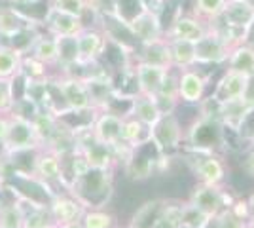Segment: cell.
Segmentation results:
<instances>
[{"instance_id": "obj_1", "label": "cell", "mask_w": 254, "mask_h": 228, "mask_svg": "<svg viewBox=\"0 0 254 228\" xmlns=\"http://www.w3.org/2000/svg\"><path fill=\"white\" fill-rule=\"evenodd\" d=\"M197 109V118L184 133V147L190 152H216L226 143V128L218 118V107L212 112H207L199 105Z\"/></svg>"}, {"instance_id": "obj_2", "label": "cell", "mask_w": 254, "mask_h": 228, "mask_svg": "<svg viewBox=\"0 0 254 228\" xmlns=\"http://www.w3.org/2000/svg\"><path fill=\"white\" fill-rule=\"evenodd\" d=\"M68 192L76 196L85 209L106 207L114 194V169L89 167L70 185Z\"/></svg>"}, {"instance_id": "obj_3", "label": "cell", "mask_w": 254, "mask_h": 228, "mask_svg": "<svg viewBox=\"0 0 254 228\" xmlns=\"http://www.w3.org/2000/svg\"><path fill=\"white\" fill-rule=\"evenodd\" d=\"M4 149L6 154H17V152H29L40 149V141L34 130L32 120L23 118L19 114H8V131L4 137Z\"/></svg>"}, {"instance_id": "obj_4", "label": "cell", "mask_w": 254, "mask_h": 228, "mask_svg": "<svg viewBox=\"0 0 254 228\" xmlns=\"http://www.w3.org/2000/svg\"><path fill=\"white\" fill-rule=\"evenodd\" d=\"M188 163L197 183L224 186L228 177V167L224 158L216 152H191V160H188Z\"/></svg>"}, {"instance_id": "obj_5", "label": "cell", "mask_w": 254, "mask_h": 228, "mask_svg": "<svg viewBox=\"0 0 254 228\" xmlns=\"http://www.w3.org/2000/svg\"><path fill=\"white\" fill-rule=\"evenodd\" d=\"M184 133L186 128L180 124L177 114H165L152 126V145L158 149L159 154L169 156L171 152L184 147Z\"/></svg>"}, {"instance_id": "obj_6", "label": "cell", "mask_w": 254, "mask_h": 228, "mask_svg": "<svg viewBox=\"0 0 254 228\" xmlns=\"http://www.w3.org/2000/svg\"><path fill=\"white\" fill-rule=\"evenodd\" d=\"M89 131L99 143H103L110 149H116L118 145H122L124 114L112 109H95L91 124H89Z\"/></svg>"}, {"instance_id": "obj_7", "label": "cell", "mask_w": 254, "mask_h": 228, "mask_svg": "<svg viewBox=\"0 0 254 228\" xmlns=\"http://www.w3.org/2000/svg\"><path fill=\"white\" fill-rule=\"evenodd\" d=\"M211 73H203L201 65L179 71V99L180 105L197 107L205 99Z\"/></svg>"}, {"instance_id": "obj_8", "label": "cell", "mask_w": 254, "mask_h": 228, "mask_svg": "<svg viewBox=\"0 0 254 228\" xmlns=\"http://www.w3.org/2000/svg\"><path fill=\"white\" fill-rule=\"evenodd\" d=\"M55 84L63 95V101L68 112H91V110H95L84 78L74 75H61L55 76Z\"/></svg>"}, {"instance_id": "obj_9", "label": "cell", "mask_w": 254, "mask_h": 228, "mask_svg": "<svg viewBox=\"0 0 254 228\" xmlns=\"http://www.w3.org/2000/svg\"><path fill=\"white\" fill-rule=\"evenodd\" d=\"M232 44L224 38L218 31L209 25V31L201 40L195 42V61L201 67H220L226 65Z\"/></svg>"}, {"instance_id": "obj_10", "label": "cell", "mask_w": 254, "mask_h": 228, "mask_svg": "<svg viewBox=\"0 0 254 228\" xmlns=\"http://www.w3.org/2000/svg\"><path fill=\"white\" fill-rule=\"evenodd\" d=\"M188 202L199 211H203L209 219L216 217L224 207H230L233 204V200H230L228 194L224 192V186L203 185V183H197L193 186Z\"/></svg>"}, {"instance_id": "obj_11", "label": "cell", "mask_w": 254, "mask_h": 228, "mask_svg": "<svg viewBox=\"0 0 254 228\" xmlns=\"http://www.w3.org/2000/svg\"><path fill=\"white\" fill-rule=\"evenodd\" d=\"M209 31V23L203 21L201 17L193 13H182L177 11V15L171 19V25L165 29L167 38H177V40H188V42H197Z\"/></svg>"}, {"instance_id": "obj_12", "label": "cell", "mask_w": 254, "mask_h": 228, "mask_svg": "<svg viewBox=\"0 0 254 228\" xmlns=\"http://www.w3.org/2000/svg\"><path fill=\"white\" fill-rule=\"evenodd\" d=\"M48 209L52 213L55 225H63V223H72V221H80L84 215L85 207L84 204L72 196L68 190L64 192H55L48 202Z\"/></svg>"}, {"instance_id": "obj_13", "label": "cell", "mask_w": 254, "mask_h": 228, "mask_svg": "<svg viewBox=\"0 0 254 228\" xmlns=\"http://www.w3.org/2000/svg\"><path fill=\"white\" fill-rule=\"evenodd\" d=\"M32 175L46 186H61V156L55 151H52V149L40 147L36 151V158H34V165H32Z\"/></svg>"}, {"instance_id": "obj_14", "label": "cell", "mask_w": 254, "mask_h": 228, "mask_svg": "<svg viewBox=\"0 0 254 228\" xmlns=\"http://www.w3.org/2000/svg\"><path fill=\"white\" fill-rule=\"evenodd\" d=\"M42 25L46 27V33L52 36H74L85 27L82 17H76L70 13H64L55 8H46Z\"/></svg>"}, {"instance_id": "obj_15", "label": "cell", "mask_w": 254, "mask_h": 228, "mask_svg": "<svg viewBox=\"0 0 254 228\" xmlns=\"http://www.w3.org/2000/svg\"><path fill=\"white\" fill-rule=\"evenodd\" d=\"M78 48H80V63L99 61L106 50V36L99 25L84 27L78 33Z\"/></svg>"}, {"instance_id": "obj_16", "label": "cell", "mask_w": 254, "mask_h": 228, "mask_svg": "<svg viewBox=\"0 0 254 228\" xmlns=\"http://www.w3.org/2000/svg\"><path fill=\"white\" fill-rule=\"evenodd\" d=\"M247 86H249V75L237 73V71H232V69H226L222 76L218 78L214 89H212L211 97L214 101H218V103L228 101V99L245 97Z\"/></svg>"}, {"instance_id": "obj_17", "label": "cell", "mask_w": 254, "mask_h": 228, "mask_svg": "<svg viewBox=\"0 0 254 228\" xmlns=\"http://www.w3.org/2000/svg\"><path fill=\"white\" fill-rule=\"evenodd\" d=\"M36 25H42V23L31 17L29 13H25L17 6L0 8V38H6V42L17 33H21L29 27H36Z\"/></svg>"}, {"instance_id": "obj_18", "label": "cell", "mask_w": 254, "mask_h": 228, "mask_svg": "<svg viewBox=\"0 0 254 228\" xmlns=\"http://www.w3.org/2000/svg\"><path fill=\"white\" fill-rule=\"evenodd\" d=\"M131 69H133V78H135V91L144 93V95H154L167 73V69L144 63V61H137L135 65H131Z\"/></svg>"}, {"instance_id": "obj_19", "label": "cell", "mask_w": 254, "mask_h": 228, "mask_svg": "<svg viewBox=\"0 0 254 228\" xmlns=\"http://www.w3.org/2000/svg\"><path fill=\"white\" fill-rule=\"evenodd\" d=\"M129 25L140 44L154 42L165 36V27L161 23V17L150 10H142Z\"/></svg>"}, {"instance_id": "obj_20", "label": "cell", "mask_w": 254, "mask_h": 228, "mask_svg": "<svg viewBox=\"0 0 254 228\" xmlns=\"http://www.w3.org/2000/svg\"><path fill=\"white\" fill-rule=\"evenodd\" d=\"M137 61H144V63H152V65L163 67V69H173V61H171V50L167 36L154 40L148 44H140L137 50Z\"/></svg>"}, {"instance_id": "obj_21", "label": "cell", "mask_w": 254, "mask_h": 228, "mask_svg": "<svg viewBox=\"0 0 254 228\" xmlns=\"http://www.w3.org/2000/svg\"><path fill=\"white\" fill-rule=\"evenodd\" d=\"M126 116H135L138 122H142L144 126L152 128V126L161 118V112H159L158 105H156V101H154V95L133 93L131 105H129V110H127Z\"/></svg>"}, {"instance_id": "obj_22", "label": "cell", "mask_w": 254, "mask_h": 228, "mask_svg": "<svg viewBox=\"0 0 254 228\" xmlns=\"http://www.w3.org/2000/svg\"><path fill=\"white\" fill-rule=\"evenodd\" d=\"M249 107L251 105L245 101V97L228 99V101L218 103V118H220L224 128L235 133L237 128H239V124H241V120H243L245 112L249 110Z\"/></svg>"}, {"instance_id": "obj_23", "label": "cell", "mask_w": 254, "mask_h": 228, "mask_svg": "<svg viewBox=\"0 0 254 228\" xmlns=\"http://www.w3.org/2000/svg\"><path fill=\"white\" fill-rule=\"evenodd\" d=\"M55 40H57V65H55V69H61V75H63L80 63L78 34H74V36H55Z\"/></svg>"}, {"instance_id": "obj_24", "label": "cell", "mask_w": 254, "mask_h": 228, "mask_svg": "<svg viewBox=\"0 0 254 228\" xmlns=\"http://www.w3.org/2000/svg\"><path fill=\"white\" fill-rule=\"evenodd\" d=\"M152 141V128L138 122L135 116H124V131H122V143L129 149H138L142 145Z\"/></svg>"}, {"instance_id": "obj_25", "label": "cell", "mask_w": 254, "mask_h": 228, "mask_svg": "<svg viewBox=\"0 0 254 228\" xmlns=\"http://www.w3.org/2000/svg\"><path fill=\"white\" fill-rule=\"evenodd\" d=\"M167 40H169L173 69L184 71V69L197 65V61H195V44L188 42V40H177V38H167Z\"/></svg>"}, {"instance_id": "obj_26", "label": "cell", "mask_w": 254, "mask_h": 228, "mask_svg": "<svg viewBox=\"0 0 254 228\" xmlns=\"http://www.w3.org/2000/svg\"><path fill=\"white\" fill-rule=\"evenodd\" d=\"M226 69H232L243 75H254V50L247 44H235L230 50L228 61H226Z\"/></svg>"}, {"instance_id": "obj_27", "label": "cell", "mask_w": 254, "mask_h": 228, "mask_svg": "<svg viewBox=\"0 0 254 228\" xmlns=\"http://www.w3.org/2000/svg\"><path fill=\"white\" fill-rule=\"evenodd\" d=\"M163 206H165V200H163V198H154V200L144 202V204L133 213L131 223H129L127 227L129 228H152L154 221H156L158 215L161 213Z\"/></svg>"}, {"instance_id": "obj_28", "label": "cell", "mask_w": 254, "mask_h": 228, "mask_svg": "<svg viewBox=\"0 0 254 228\" xmlns=\"http://www.w3.org/2000/svg\"><path fill=\"white\" fill-rule=\"evenodd\" d=\"M23 55L15 52L10 44H0V78L13 80L21 75Z\"/></svg>"}, {"instance_id": "obj_29", "label": "cell", "mask_w": 254, "mask_h": 228, "mask_svg": "<svg viewBox=\"0 0 254 228\" xmlns=\"http://www.w3.org/2000/svg\"><path fill=\"white\" fill-rule=\"evenodd\" d=\"M29 55H32L34 59H38L46 67L55 69V65H57V40H55V36L48 33L40 34Z\"/></svg>"}, {"instance_id": "obj_30", "label": "cell", "mask_w": 254, "mask_h": 228, "mask_svg": "<svg viewBox=\"0 0 254 228\" xmlns=\"http://www.w3.org/2000/svg\"><path fill=\"white\" fill-rule=\"evenodd\" d=\"M84 228H118L116 215L110 213L105 207H91L85 209L80 219Z\"/></svg>"}, {"instance_id": "obj_31", "label": "cell", "mask_w": 254, "mask_h": 228, "mask_svg": "<svg viewBox=\"0 0 254 228\" xmlns=\"http://www.w3.org/2000/svg\"><path fill=\"white\" fill-rule=\"evenodd\" d=\"M180 200H165L158 219L154 221L152 228H182L180 223Z\"/></svg>"}, {"instance_id": "obj_32", "label": "cell", "mask_w": 254, "mask_h": 228, "mask_svg": "<svg viewBox=\"0 0 254 228\" xmlns=\"http://www.w3.org/2000/svg\"><path fill=\"white\" fill-rule=\"evenodd\" d=\"M0 228H23V209L15 194L11 202H4L0 207Z\"/></svg>"}, {"instance_id": "obj_33", "label": "cell", "mask_w": 254, "mask_h": 228, "mask_svg": "<svg viewBox=\"0 0 254 228\" xmlns=\"http://www.w3.org/2000/svg\"><path fill=\"white\" fill-rule=\"evenodd\" d=\"M211 219L207 217L203 211H199L195 206H191L190 202H182L180 204V223L182 228H205Z\"/></svg>"}, {"instance_id": "obj_34", "label": "cell", "mask_w": 254, "mask_h": 228, "mask_svg": "<svg viewBox=\"0 0 254 228\" xmlns=\"http://www.w3.org/2000/svg\"><path fill=\"white\" fill-rule=\"evenodd\" d=\"M228 0H193V10L191 13L201 17L203 21H212L222 13L224 6Z\"/></svg>"}, {"instance_id": "obj_35", "label": "cell", "mask_w": 254, "mask_h": 228, "mask_svg": "<svg viewBox=\"0 0 254 228\" xmlns=\"http://www.w3.org/2000/svg\"><path fill=\"white\" fill-rule=\"evenodd\" d=\"M48 6L59 11H64V13L76 15V17H82V19L85 17L87 10L91 8L89 6V0H50Z\"/></svg>"}, {"instance_id": "obj_36", "label": "cell", "mask_w": 254, "mask_h": 228, "mask_svg": "<svg viewBox=\"0 0 254 228\" xmlns=\"http://www.w3.org/2000/svg\"><path fill=\"white\" fill-rule=\"evenodd\" d=\"M15 103V87L13 80L0 78V114H10Z\"/></svg>"}, {"instance_id": "obj_37", "label": "cell", "mask_w": 254, "mask_h": 228, "mask_svg": "<svg viewBox=\"0 0 254 228\" xmlns=\"http://www.w3.org/2000/svg\"><path fill=\"white\" fill-rule=\"evenodd\" d=\"M142 10H144L142 0H116V8H114V11L127 23L133 21Z\"/></svg>"}, {"instance_id": "obj_38", "label": "cell", "mask_w": 254, "mask_h": 228, "mask_svg": "<svg viewBox=\"0 0 254 228\" xmlns=\"http://www.w3.org/2000/svg\"><path fill=\"white\" fill-rule=\"evenodd\" d=\"M235 135L239 137L241 143H247V147L254 141V107H249V110L245 112V116L241 120L237 131H235Z\"/></svg>"}, {"instance_id": "obj_39", "label": "cell", "mask_w": 254, "mask_h": 228, "mask_svg": "<svg viewBox=\"0 0 254 228\" xmlns=\"http://www.w3.org/2000/svg\"><path fill=\"white\" fill-rule=\"evenodd\" d=\"M156 93L179 99V71H177V69H169V71L165 73L163 80H161V86H159V89Z\"/></svg>"}, {"instance_id": "obj_40", "label": "cell", "mask_w": 254, "mask_h": 228, "mask_svg": "<svg viewBox=\"0 0 254 228\" xmlns=\"http://www.w3.org/2000/svg\"><path fill=\"white\" fill-rule=\"evenodd\" d=\"M214 219H216V227L218 228H247V225H249L247 221L237 217L230 207H224Z\"/></svg>"}, {"instance_id": "obj_41", "label": "cell", "mask_w": 254, "mask_h": 228, "mask_svg": "<svg viewBox=\"0 0 254 228\" xmlns=\"http://www.w3.org/2000/svg\"><path fill=\"white\" fill-rule=\"evenodd\" d=\"M243 171L249 177H254V145H249L247 154L243 158Z\"/></svg>"}, {"instance_id": "obj_42", "label": "cell", "mask_w": 254, "mask_h": 228, "mask_svg": "<svg viewBox=\"0 0 254 228\" xmlns=\"http://www.w3.org/2000/svg\"><path fill=\"white\" fill-rule=\"evenodd\" d=\"M241 42L247 44V46H251L254 50V17H253V21L249 23V27L243 31V38H241Z\"/></svg>"}, {"instance_id": "obj_43", "label": "cell", "mask_w": 254, "mask_h": 228, "mask_svg": "<svg viewBox=\"0 0 254 228\" xmlns=\"http://www.w3.org/2000/svg\"><path fill=\"white\" fill-rule=\"evenodd\" d=\"M247 206H249V223H254V188L247 198Z\"/></svg>"}, {"instance_id": "obj_44", "label": "cell", "mask_w": 254, "mask_h": 228, "mask_svg": "<svg viewBox=\"0 0 254 228\" xmlns=\"http://www.w3.org/2000/svg\"><path fill=\"white\" fill-rule=\"evenodd\" d=\"M13 2V6H17V8H29V6H34V4H38L40 0H11Z\"/></svg>"}, {"instance_id": "obj_45", "label": "cell", "mask_w": 254, "mask_h": 228, "mask_svg": "<svg viewBox=\"0 0 254 228\" xmlns=\"http://www.w3.org/2000/svg\"><path fill=\"white\" fill-rule=\"evenodd\" d=\"M53 228H84L80 221H72V223H63V225H55Z\"/></svg>"}, {"instance_id": "obj_46", "label": "cell", "mask_w": 254, "mask_h": 228, "mask_svg": "<svg viewBox=\"0 0 254 228\" xmlns=\"http://www.w3.org/2000/svg\"><path fill=\"white\" fill-rule=\"evenodd\" d=\"M6 192H8V188H6V181H2V179H0V207L4 206V202H6V200H4Z\"/></svg>"}, {"instance_id": "obj_47", "label": "cell", "mask_w": 254, "mask_h": 228, "mask_svg": "<svg viewBox=\"0 0 254 228\" xmlns=\"http://www.w3.org/2000/svg\"><path fill=\"white\" fill-rule=\"evenodd\" d=\"M173 2H182V0H173Z\"/></svg>"}, {"instance_id": "obj_48", "label": "cell", "mask_w": 254, "mask_h": 228, "mask_svg": "<svg viewBox=\"0 0 254 228\" xmlns=\"http://www.w3.org/2000/svg\"><path fill=\"white\" fill-rule=\"evenodd\" d=\"M251 145H254V141H253V143H251Z\"/></svg>"}, {"instance_id": "obj_49", "label": "cell", "mask_w": 254, "mask_h": 228, "mask_svg": "<svg viewBox=\"0 0 254 228\" xmlns=\"http://www.w3.org/2000/svg\"><path fill=\"white\" fill-rule=\"evenodd\" d=\"M126 228H129V227H126Z\"/></svg>"}]
</instances>
